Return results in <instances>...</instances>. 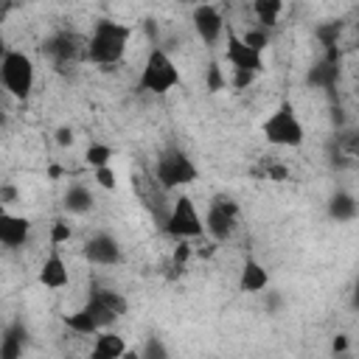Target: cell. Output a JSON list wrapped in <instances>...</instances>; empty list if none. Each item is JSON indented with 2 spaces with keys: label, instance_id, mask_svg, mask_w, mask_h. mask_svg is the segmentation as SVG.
<instances>
[{
  "label": "cell",
  "instance_id": "1",
  "mask_svg": "<svg viewBox=\"0 0 359 359\" xmlns=\"http://www.w3.org/2000/svg\"><path fill=\"white\" fill-rule=\"evenodd\" d=\"M129 36H132V25H123L115 20H98L93 25V34L87 36V62L101 67L118 65L126 53Z\"/></svg>",
  "mask_w": 359,
  "mask_h": 359
},
{
  "label": "cell",
  "instance_id": "2",
  "mask_svg": "<svg viewBox=\"0 0 359 359\" xmlns=\"http://www.w3.org/2000/svg\"><path fill=\"white\" fill-rule=\"evenodd\" d=\"M180 84V67L174 65V59L163 50V48H151L146 62H143V70H140V81L137 87L143 93H154V95H163L168 90H174Z\"/></svg>",
  "mask_w": 359,
  "mask_h": 359
},
{
  "label": "cell",
  "instance_id": "3",
  "mask_svg": "<svg viewBox=\"0 0 359 359\" xmlns=\"http://www.w3.org/2000/svg\"><path fill=\"white\" fill-rule=\"evenodd\" d=\"M264 137L272 146H300L306 140V129L292 107V101H283L266 121H264Z\"/></svg>",
  "mask_w": 359,
  "mask_h": 359
},
{
  "label": "cell",
  "instance_id": "4",
  "mask_svg": "<svg viewBox=\"0 0 359 359\" xmlns=\"http://www.w3.org/2000/svg\"><path fill=\"white\" fill-rule=\"evenodd\" d=\"M0 81L14 98H28L34 90V62L22 50H8L0 62Z\"/></svg>",
  "mask_w": 359,
  "mask_h": 359
},
{
  "label": "cell",
  "instance_id": "5",
  "mask_svg": "<svg viewBox=\"0 0 359 359\" xmlns=\"http://www.w3.org/2000/svg\"><path fill=\"white\" fill-rule=\"evenodd\" d=\"M157 182L165 188V191H171V188H182V185H191L196 177H199V168L194 165V160L185 154V151H180V149H168V151H163L160 154V160H157Z\"/></svg>",
  "mask_w": 359,
  "mask_h": 359
},
{
  "label": "cell",
  "instance_id": "6",
  "mask_svg": "<svg viewBox=\"0 0 359 359\" xmlns=\"http://www.w3.org/2000/svg\"><path fill=\"white\" fill-rule=\"evenodd\" d=\"M165 233L174 236V238H180V241L196 238V236L205 233L202 216H199V210H196V205H194L191 196L180 194V196L174 199V205H171V210H168V216H165Z\"/></svg>",
  "mask_w": 359,
  "mask_h": 359
},
{
  "label": "cell",
  "instance_id": "7",
  "mask_svg": "<svg viewBox=\"0 0 359 359\" xmlns=\"http://www.w3.org/2000/svg\"><path fill=\"white\" fill-rule=\"evenodd\" d=\"M87 314L93 317V323L98 325V331H104L107 325H112L121 314H126V300L121 292L112 289H93L87 303H84Z\"/></svg>",
  "mask_w": 359,
  "mask_h": 359
},
{
  "label": "cell",
  "instance_id": "8",
  "mask_svg": "<svg viewBox=\"0 0 359 359\" xmlns=\"http://www.w3.org/2000/svg\"><path fill=\"white\" fill-rule=\"evenodd\" d=\"M202 224H205V233H210L216 241H227L238 224V205L230 196H213L208 208V219Z\"/></svg>",
  "mask_w": 359,
  "mask_h": 359
},
{
  "label": "cell",
  "instance_id": "9",
  "mask_svg": "<svg viewBox=\"0 0 359 359\" xmlns=\"http://www.w3.org/2000/svg\"><path fill=\"white\" fill-rule=\"evenodd\" d=\"M224 39H227L224 42V62L233 70H244V73H252V76H258L264 70V56L250 50L230 25H224Z\"/></svg>",
  "mask_w": 359,
  "mask_h": 359
},
{
  "label": "cell",
  "instance_id": "10",
  "mask_svg": "<svg viewBox=\"0 0 359 359\" xmlns=\"http://www.w3.org/2000/svg\"><path fill=\"white\" fill-rule=\"evenodd\" d=\"M45 50L59 62V65H76L87 62V36H79L73 31H62L53 39H48Z\"/></svg>",
  "mask_w": 359,
  "mask_h": 359
},
{
  "label": "cell",
  "instance_id": "11",
  "mask_svg": "<svg viewBox=\"0 0 359 359\" xmlns=\"http://www.w3.org/2000/svg\"><path fill=\"white\" fill-rule=\"evenodd\" d=\"M28 236H31V222L25 216H14L8 210H0V247L20 250V247H25Z\"/></svg>",
  "mask_w": 359,
  "mask_h": 359
},
{
  "label": "cell",
  "instance_id": "12",
  "mask_svg": "<svg viewBox=\"0 0 359 359\" xmlns=\"http://www.w3.org/2000/svg\"><path fill=\"white\" fill-rule=\"evenodd\" d=\"M194 28H196V34L202 36L205 45H213V42L224 34V17H222L219 8L210 6V3L196 6V8H194Z\"/></svg>",
  "mask_w": 359,
  "mask_h": 359
},
{
  "label": "cell",
  "instance_id": "13",
  "mask_svg": "<svg viewBox=\"0 0 359 359\" xmlns=\"http://www.w3.org/2000/svg\"><path fill=\"white\" fill-rule=\"evenodd\" d=\"M84 258L98 266H112V264H121V247L112 236L98 233L84 244Z\"/></svg>",
  "mask_w": 359,
  "mask_h": 359
},
{
  "label": "cell",
  "instance_id": "14",
  "mask_svg": "<svg viewBox=\"0 0 359 359\" xmlns=\"http://www.w3.org/2000/svg\"><path fill=\"white\" fill-rule=\"evenodd\" d=\"M269 286V272L261 261L255 258H247L244 266H241V275H238V292L244 294H255V292H264Z\"/></svg>",
  "mask_w": 359,
  "mask_h": 359
},
{
  "label": "cell",
  "instance_id": "15",
  "mask_svg": "<svg viewBox=\"0 0 359 359\" xmlns=\"http://www.w3.org/2000/svg\"><path fill=\"white\" fill-rule=\"evenodd\" d=\"M39 283L45 289H62V286H67V264L62 261V255H59L56 247L50 250V255L45 258V264L39 269Z\"/></svg>",
  "mask_w": 359,
  "mask_h": 359
},
{
  "label": "cell",
  "instance_id": "16",
  "mask_svg": "<svg viewBox=\"0 0 359 359\" xmlns=\"http://www.w3.org/2000/svg\"><path fill=\"white\" fill-rule=\"evenodd\" d=\"M126 351V342L121 334L115 331H98L95 334V342H93V351H90V359H121Z\"/></svg>",
  "mask_w": 359,
  "mask_h": 359
},
{
  "label": "cell",
  "instance_id": "17",
  "mask_svg": "<svg viewBox=\"0 0 359 359\" xmlns=\"http://www.w3.org/2000/svg\"><path fill=\"white\" fill-rule=\"evenodd\" d=\"M25 348V325L11 323L0 337V359H20Z\"/></svg>",
  "mask_w": 359,
  "mask_h": 359
},
{
  "label": "cell",
  "instance_id": "18",
  "mask_svg": "<svg viewBox=\"0 0 359 359\" xmlns=\"http://www.w3.org/2000/svg\"><path fill=\"white\" fill-rule=\"evenodd\" d=\"M356 213H359V208H356L353 194L337 191V194L328 199V216H331V219H337V222H353Z\"/></svg>",
  "mask_w": 359,
  "mask_h": 359
},
{
  "label": "cell",
  "instance_id": "19",
  "mask_svg": "<svg viewBox=\"0 0 359 359\" xmlns=\"http://www.w3.org/2000/svg\"><path fill=\"white\" fill-rule=\"evenodd\" d=\"M62 323H65V328L67 331H73V334H79V337H90V334H98V325L93 323V317L87 314V309L81 306L79 311H70V314H65L62 317Z\"/></svg>",
  "mask_w": 359,
  "mask_h": 359
},
{
  "label": "cell",
  "instance_id": "20",
  "mask_svg": "<svg viewBox=\"0 0 359 359\" xmlns=\"http://www.w3.org/2000/svg\"><path fill=\"white\" fill-rule=\"evenodd\" d=\"M93 208V194L84 185H70L65 194V210L67 213H87Z\"/></svg>",
  "mask_w": 359,
  "mask_h": 359
},
{
  "label": "cell",
  "instance_id": "21",
  "mask_svg": "<svg viewBox=\"0 0 359 359\" xmlns=\"http://www.w3.org/2000/svg\"><path fill=\"white\" fill-rule=\"evenodd\" d=\"M252 14H255V20L266 28V25H275L278 22V17L283 14V3L280 0H255L252 3Z\"/></svg>",
  "mask_w": 359,
  "mask_h": 359
},
{
  "label": "cell",
  "instance_id": "22",
  "mask_svg": "<svg viewBox=\"0 0 359 359\" xmlns=\"http://www.w3.org/2000/svg\"><path fill=\"white\" fill-rule=\"evenodd\" d=\"M84 160H87V165H93V171L104 168V165L112 163V149L107 143H90L87 151H84Z\"/></svg>",
  "mask_w": 359,
  "mask_h": 359
},
{
  "label": "cell",
  "instance_id": "23",
  "mask_svg": "<svg viewBox=\"0 0 359 359\" xmlns=\"http://www.w3.org/2000/svg\"><path fill=\"white\" fill-rule=\"evenodd\" d=\"M137 356L140 359H171V353H168V348H165V342L160 339V337H146V342H143V351H137Z\"/></svg>",
  "mask_w": 359,
  "mask_h": 359
},
{
  "label": "cell",
  "instance_id": "24",
  "mask_svg": "<svg viewBox=\"0 0 359 359\" xmlns=\"http://www.w3.org/2000/svg\"><path fill=\"white\" fill-rule=\"evenodd\" d=\"M238 36H241V42H244L250 50H255V53H264V48L269 45V36H266L264 28H252V31H244V34H238Z\"/></svg>",
  "mask_w": 359,
  "mask_h": 359
},
{
  "label": "cell",
  "instance_id": "25",
  "mask_svg": "<svg viewBox=\"0 0 359 359\" xmlns=\"http://www.w3.org/2000/svg\"><path fill=\"white\" fill-rule=\"evenodd\" d=\"M334 79H337V65H328V62H323L320 67H314L309 73V81L311 84H323V87H331Z\"/></svg>",
  "mask_w": 359,
  "mask_h": 359
},
{
  "label": "cell",
  "instance_id": "26",
  "mask_svg": "<svg viewBox=\"0 0 359 359\" xmlns=\"http://www.w3.org/2000/svg\"><path fill=\"white\" fill-rule=\"evenodd\" d=\"M224 87H227V81H224L222 65H219V62H210V65H208V90H210V93H219V90H224Z\"/></svg>",
  "mask_w": 359,
  "mask_h": 359
},
{
  "label": "cell",
  "instance_id": "27",
  "mask_svg": "<svg viewBox=\"0 0 359 359\" xmlns=\"http://www.w3.org/2000/svg\"><path fill=\"white\" fill-rule=\"evenodd\" d=\"M65 241H70V224H67L65 219H56V222L50 224V244L59 247V244H65Z\"/></svg>",
  "mask_w": 359,
  "mask_h": 359
},
{
  "label": "cell",
  "instance_id": "28",
  "mask_svg": "<svg viewBox=\"0 0 359 359\" xmlns=\"http://www.w3.org/2000/svg\"><path fill=\"white\" fill-rule=\"evenodd\" d=\"M93 177H95V182L104 188V191H112L115 185H118V180H115V171H112V165H104V168H95L93 171Z\"/></svg>",
  "mask_w": 359,
  "mask_h": 359
},
{
  "label": "cell",
  "instance_id": "29",
  "mask_svg": "<svg viewBox=\"0 0 359 359\" xmlns=\"http://www.w3.org/2000/svg\"><path fill=\"white\" fill-rule=\"evenodd\" d=\"M252 73H244V70H233V87H238V90H244V87H250L252 84Z\"/></svg>",
  "mask_w": 359,
  "mask_h": 359
},
{
  "label": "cell",
  "instance_id": "30",
  "mask_svg": "<svg viewBox=\"0 0 359 359\" xmlns=\"http://www.w3.org/2000/svg\"><path fill=\"white\" fill-rule=\"evenodd\" d=\"M266 177L275 180V182H283V180L289 177V171H286L283 165H269V168H266Z\"/></svg>",
  "mask_w": 359,
  "mask_h": 359
},
{
  "label": "cell",
  "instance_id": "31",
  "mask_svg": "<svg viewBox=\"0 0 359 359\" xmlns=\"http://www.w3.org/2000/svg\"><path fill=\"white\" fill-rule=\"evenodd\" d=\"M348 345H351V339H348L345 334H337V337H334V342H331V351H334V353H345V351H348Z\"/></svg>",
  "mask_w": 359,
  "mask_h": 359
},
{
  "label": "cell",
  "instance_id": "32",
  "mask_svg": "<svg viewBox=\"0 0 359 359\" xmlns=\"http://www.w3.org/2000/svg\"><path fill=\"white\" fill-rule=\"evenodd\" d=\"M56 143H59V146H70V143H73V132H70L67 126L56 129Z\"/></svg>",
  "mask_w": 359,
  "mask_h": 359
},
{
  "label": "cell",
  "instance_id": "33",
  "mask_svg": "<svg viewBox=\"0 0 359 359\" xmlns=\"http://www.w3.org/2000/svg\"><path fill=\"white\" fill-rule=\"evenodd\" d=\"M188 252H191V250H188V244H182V241H180V247H177V252H174V261H177V264H182V261L188 258Z\"/></svg>",
  "mask_w": 359,
  "mask_h": 359
},
{
  "label": "cell",
  "instance_id": "34",
  "mask_svg": "<svg viewBox=\"0 0 359 359\" xmlns=\"http://www.w3.org/2000/svg\"><path fill=\"white\" fill-rule=\"evenodd\" d=\"M6 53H8V48H6V42H3V36H0V62L6 59Z\"/></svg>",
  "mask_w": 359,
  "mask_h": 359
},
{
  "label": "cell",
  "instance_id": "35",
  "mask_svg": "<svg viewBox=\"0 0 359 359\" xmlns=\"http://www.w3.org/2000/svg\"><path fill=\"white\" fill-rule=\"evenodd\" d=\"M0 123H3V115H0Z\"/></svg>",
  "mask_w": 359,
  "mask_h": 359
}]
</instances>
